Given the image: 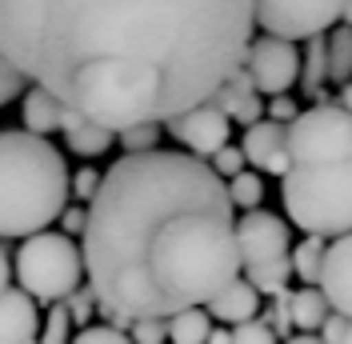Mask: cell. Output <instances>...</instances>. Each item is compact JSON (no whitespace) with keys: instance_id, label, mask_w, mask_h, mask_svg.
<instances>
[{"instance_id":"obj_9","label":"cell","mask_w":352,"mask_h":344,"mask_svg":"<svg viewBox=\"0 0 352 344\" xmlns=\"http://www.w3.org/2000/svg\"><path fill=\"white\" fill-rule=\"evenodd\" d=\"M244 68H248V76H252V85H256L261 96H276V92H288V88L296 85V76H300V52H296L292 41L264 32L261 41H248Z\"/></svg>"},{"instance_id":"obj_7","label":"cell","mask_w":352,"mask_h":344,"mask_svg":"<svg viewBox=\"0 0 352 344\" xmlns=\"http://www.w3.org/2000/svg\"><path fill=\"white\" fill-rule=\"evenodd\" d=\"M285 149L292 164H329L352 156V112L340 100H320L308 112H296L285 125Z\"/></svg>"},{"instance_id":"obj_33","label":"cell","mask_w":352,"mask_h":344,"mask_svg":"<svg viewBox=\"0 0 352 344\" xmlns=\"http://www.w3.org/2000/svg\"><path fill=\"white\" fill-rule=\"evenodd\" d=\"M96 189H100V172H96V169L72 172V196H76L80 204H88V200L96 196Z\"/></svg>"},{"instance_id":"obj_5","label":"cell","mask_w":352,"mask_h":344,"mask_svg":"<svg viewBox=\"0 0 352 344\" xmlns=\"http://www.w3.org/2000/svg\"><path fill=\"white\" fill-rule=\"evenodd\" d=\"M12 272L36 304H56L85 280V252L68 233L41 228L21 240L12 257Z\"/></svg>"},{"instance_id":"obj_18","label":"cell","mask_w":352,"mask_h":344,"mask_svg":"<svg viewBox=\"0 0 352 344\" xmlns=\"http://www.w3.org/2000/svg\"><path fill=\"white\" fill-rule=\"evenodd\" d=\"M288 308H292V328H300V332H320L324 316L332 312V304H329V297L320 292V284L296 288V292L288 297Z\"/></svg>"},{"instance_id":"obj_12","label":"cell","mask_w":352,"mask_h":344,"mask_svg":"<svg viewBox=\"0 0 352 344\" xmlns=\"http://www.w3.org/2000/svg\"><path fill=\"white\" fill-rule=\"evenodd\" d=\"M217 108H224L228 112V120L232 125H241V129H248V125H256L264 116V100H261V92H256V85H252V76H248V68H236L224 85L208 96Z\"/></svg>"},{"instance_id":"obj_15","label":"cell","mask_w":352,"mask_h":344,"mask_svg":"<svg viewBox=\"0 0 352 344\" xmlns=\"http://www.w3.org/2000/svg\"><path fill=\"white\" fill-rule=\"evenodd\" d=\"M60 132H65L68 149L76 152V156H100V152L112 149V140H116V132L104 129V125H96V120H88L85 112H76V108H60Z\"/></svg>"},{"instance_id":"obj_25","label":"cell","mask_w":352,"mask_h":344,"mask_svg":"<svg viewBox=\"0 0 352 344\" xmlns=\"http://www.w3.org/2000/svg\"><path fill=\"white\" fill-rule=\"evenodd\" d=\"M156 140H160V125H153V120L116 132V144L124 152H148V149H156Z\"/></svg>"},{"instance_id":"obj_38","label":"cell","mask_w":352,"mask_h":344,"mask_svg":"<svg viewBox=\"0 0 352 344\" xmlns=\"http://www.w3.org/2000/svg\"><path fill=\"white\" fill-rule=\"evenodd\" d=\"M12 284V257L4 252V244H0V292Z\"/></svg>"},{"instance_id":"obj_40","label":"cell","mask_w":352,"mask_h":344,"mask_svg":"<svg viewBox=\"0 0 352 344\" xmlns=\"http://www.w3.org/2000/svg\"><path fill=\"white\" fill-rule=\"evenodd\" d=\"M340 105L352 112V80H344V85H340Z\"/></svg>"},{"instance_id":"obj_21","label":"cell","mask_w":352,"mask_h":344,"mask_svg":"<svg viewBox=\"0 0 352 344\" xmlns=\"http://www.w3.org/2000/svg\"><path fill=\"white\" fill-rule=\"evenodd\" d=\"M329 80H352V24H332L329 32Z\"/></svg>"},{"instance_id":"obj_39","label":"cell","mask_w":352,"mask_h":344,"mask_svg":"<svg viewBox=\"0 0 352 344\" xmlns=\"http://www.w3.org/2000/svg\"><path fill=\"white\" fill-rule=\"evenodd\" d=\"M204 344H232V332H224V328H212Z\"/></svg>"},{"instance_id":"obj_27","label":"cell","mask_w":352,"mask_h":344,"mask_svg":"<svg viewBox=\"0 0 352 344\" xmlns=\"http://www.w3.org/2000/svg\"><path fill=\"white\" fill-rule=\"evenodd\" d=\"M65 308H68V316H72V328H85L88 316H92V308H96V292H92V284L88 288H72L65 297Z\"/></svg>"},{"instance_id":"obj_8","label":"cell","mask_w":352,"mask_h":344,"mask_svg":"<svg viewBox=\"0 0 352 344\" xmlns=\"http://www.w3.org/2000/svg\"><path fill=\"white\" fill-rule=\"evenodd\" d=\"M340 12L344 0H252L256 28L285 41H308L316 32H329Z\"/></svg>"},{"instance_id":"obj_13","label":"cell","mask_w":352,"mask_h":344,"mask_svg":"<svg viewBox=\"0 0 352 344\" xmlns=\"http://www.w3.org/2000/svg\"><path fill=\"white\" fill-rule=\"evenodd\" d=\"M36 301L8 284L0 292V344H28L36 336Z\"/></svg>"},{"instance_id":"obj_6","label":"cell","mask_w":352,"mask_h":344,"mask_svg":"<svg viewBox=\"0 0 352 344\" xmlns=\"http://www.w3.org/2000/svg\"><path fill=\"white\" fill-rule=\"evenodd\" d=\"M236 244H241L244 277L261 288V297L285 288L292 277V248H288V224L276 213H264L261 204L236 220Z\"/></svg>"},{"instance_id":"obj_19","label":"cell","mask_w":352,"mask_h":344,"mask_svg":"<svg viewBox=\"0 0 352 344\" xmlns=\"http://www.w3.org/2000/svg\"><path fill=\"white\" fill-rule=\"evenodd\" d=\"M212 332V316L204 304H188L168 316V341L173 344H204Z\"/></svg>"},{"instance_id":"obj_31","label":"cell","mask_w":352,"mask_h":344,"mask_svg":"<svg viewBox=\"0 0 352 344\" xmlns=\"http://www.w3.org/2000/svg\"><path fill=\"white\" fill-rule=\"evenodd\" d=\"M272 297H276V301L268 308V324H272L276 336H288V332H292V308H288V297H292V292H288V288H276Z\"/></svg>"},{"instance_id":"obj_35","label":"cell","mask_w":352,"mask_h":344,"mask_svg":"<svg viewBox=\"0 0 352 344\" xmlns=\"http://www.w3.org/2000/svg\"><path fill=\"white\" fill-rule=\"evenodd\" d=\"M349 321H352V316H344V312H336V308H332L329 316H324V324H320V341H324V344H340V341H344Z\"/></svg>"},{"instance_id":"obj_41","label":"cell","mask_w":352,"mask_h":344,"mask_svg":"<svg viewBox=\"0 0 352 344\" xmlns=\"http://www.w3.org/2000/svg\"><path fill=\"white\" fill-rule=\"evenodd\" d=\"M288 344H324V341H320V336H312V332H305V336H292Z\"/></svg>"},{"instance_id":"obj_10","label":"cell","mask_w":352,"mask_h":344,"mask_svg":"<svg viewBox=\"0 0 352 344\" xmlns=\"http://www.w3.org/2000/svg\"><path fill=\"white\" fill-rule=\"evenodd\" d=\"M164 125L173 132V140H180L192 156H212L220 144H228V129H232L228 112L217 108L212 100H200V105L184 108V112H176L173 120H164Z\"/></svg>"},{"instance_id":"obj_17","label":"cell","mask_w":352,"mask_h":344,"mask_svg":"<svg viewBox=\"0 0 352 344\" xmlns=\"http://www.w3.org/2000/svg\"><path fill=\"white\" fill-rule=\"evenodd\" d=\"M285 144V125L280 120H272V116H261L256 125H248L244 129V160L252 164V169H264V160L272 156V152Z\"/></svg>"},{"instance_id":"obj_30","label":"cell","mask_w":352,"mask_h":344,"mask_svg":"<svg viewBox=\"0 0 352 344\" xmlns=\"http://www.w3.org/2000/svg\"><path fill=\"white\" fill-rule=\"evenodd\" d=\"M68 344H132V336H124V328H116V324H100V328H80L76 332V341Z\"/></svg>"},{"instance_id":"obj_16","label":"cell","mask_w":352,"mask_h":344,"mask_svg":"<svg viewBox=\"0 0 352 344\" xmlns=\"http://www.w3.org/2000/svg\"><path fill=\"white\" fill-rule=\"evenodd\" d=\"M60 100L48 92V88L32 85L28 92H24V129L28 132H41V136H48V132H60Z\"/></svg>"},{"instance_id":"obj_23","label":"cell","mask_w":352,"mask_h":344,"mask_svg":"<svg viewBox=\"0 0 352 344\" xmlns=\"http://www.w3.org/2000/svg\"><path fill=\"white\" fill-rule=\"evenodd\" d=\"M228 200L241 208V213H248V208H256L264 200V184L256 172H236V176H228Z\"/></svg>"},{"instance_id":"obj_26","label":"cell","mask_w":352,"mask_h":344,"mask_svg":"<svg viewBox=\"0 0 352 344\" xmlns=\"http://www.w3.org/2000/svg\"><path fill=\"white\" fill-rule=\"evenodd\" d=\"M24 85H28V76H24L21 68L8 61V52L0 48V108L8 105V100H16L24 92Z\"/></svg>"},{"instance_id":"obj_1","label":"cell","mask_w":352,"mask_h":344,"mask_svg":"<svg viewBox=\"0 0 352 344\" xmlns=\"http://www.w3.org/2000/svg\"><path fill=\"white\" fill-rule=\"evenodd\" d=\"M252 28V0H0L8 61L112 132L208 100Z\"/></svg>"},{"instance_id":"obj_20","label":"cell","mask_w":352,"mask_h":344,"mask_svg":"<svg viewBox=\"0 0 352 344\" xmlns=\"http://www.w3.org/2000/svg\"><path fill=\"white\" fill-rule=\"evenodd\" d=\"M300 88H305V96H320V88L329 80V36L324 32H316V36H308V52L305 61H300Z\"/></svg>"},{"instance_id":"obj_4","label":"cell","mask_w":352,"mask_h":344,"mask_svg":"<svg viewBox=\"0 0 352 344\" xmlns=\"http://www.w3.org/2000/svg\"><path fill=\"white\" fill-rule=\"evenodd\" d=\"M288 220L316 237L352 233V156L329 164H292L280 176Z\"/></svg>"},{"instance_id":"obj_32","label":"cell","mask_w":352,"mask_h":344,"mask_svg":"<svg viewBox=\"0 0 352 344\" xmlns=\"http://www.w3.org/2000/svg\"><path fill=\"white\" fill-rule=\"evenodd\" d=\"M208 164H212L220 176H236L248 160H244V149H236V144H220V149L208 156Z\"/></svg>"},{"instance_id":"obj_3","label":"cell","mask_w":352,"mask_h":344,"mask_svg":"<svg viewBox=\"0 0 352 344\" xmlns=\"http://www.w3.org/2000/svg\"><path fill=\"white\" fill-rule=\"evenodd\" d=\"M72 196L65 156L28 129H0V237L21 240L48 228Z\"/></svg>"},{"instance_id":"obj_14","label":"cell","mask_w":352,"mask_h":344,"mask_svg":"<svg viewBox=\"0 0 352 344\" xmlns=\"http://www.w3.org/2000/svg\"><path fill=\"white\" fill-rule=\"evenodd\" d=\"M208 312L217 316L220 324H241V321H252L261 312V288L252 284L248 277H236L220 288L217 297L208 301Z\"/></svg>"},{"instance_id":"obj_36","label":"cell","mask_w":352,"mask_h":344,"mask_svg":"<svg viewBox=\"0 0 352 344\" xmlns=\"http://www.w3.org/2000/svg\"><path fill=\"white\" fill-rule=\"evenodd\" d=\"M296 112H300V108L292 105V96H285V92H276V96L264 105V116H272V120H280V125H288Z\"/></svg>"},{"instance_id":"obj_43","label":"cell","mask_w":352,"mask_h":344,"mask_svg":"<svg viewBox=\"0 0 352 344\" xmlns=\"http://www.w3.org/2000/svg\"><path fill=\"white\" fill-rule=\"evenodd\" d=\"M340 344H352V321H349V328H344V341Z\"/></svg>"},{"instance_id":"obj_11","label":"cell","mask_w":352,"mask_h":344,"mask_svg":"<svg viewBox=\"0 0 352 344\" xmlns=\"http://www.w3.org/2000/svg\"><path fill=\"white\" fill-rule=\"evenodd\" d=\"M320 292L329 297L336 312L352 316V233L332 237L324 248V268H320Z\"/></svg>"},{"instance_id":"obj_34","label":"cell","mask_w":352,"mask_h":344,"mask_svg":"<svg viewBox=\"0 0 352 344\" xmlns=\"http://www.w3.org/2000/svg\"><path fill=\"white\" fill-rule=\"evenodd\" d=\"M56 220H60V233H68V237H85L88 208L85 204H65V213L56 216Z\"/></svg>"},{"instance_id":"obj_42","label":"cell","mask_w":352,"mask_h":344,"mask_svg":"<svg viewBox=\"0 0 352 344\" xmlns=\"http://www.w3.org/2000/svg\"><path fill=\"white\" fill-rule=\"evenodd\" d=\"M340 21L352 24V0H344V12H340Z\"/></svg>"},{"instance_id":"obj_29","label":"cell","mask_w":352,"mask_h":344,"mask_svg":"<svg viewBox=\"0 0 352 344\" xmlns=\"http://www.w3.org/2000/svg\"><path fill=\"white\" fill-rule=\"evenodd\" d=\"M232 344H276V332H272V324L252 316V321L232 324Z\"/></svg>"},{"instance_id":"obj_37","label":"cell","mask_w":352,"mask_h":344,"mask_svg":"<svg viewBox=\"0 0 352 344\" xmlns=\"http://www.w3.org/2000/svg\"><path fill=\"white\" fill-rule=\"evenodd\" d=\"M288 169H292V156H288V149L280 144V149H276L272 156H268V160H264V169H261V172H272V176H285Z\"/></svg>"},{"instance_id":"obj_28","label":"cell","mask_w":352,"mask_h":344,"mask_svg":"<svg viewBox=\"0 0 352 344\" xmlns=\"http://www.w3.org/2000/svg\"><path fill=\"white\" fill-rule=\"evenodd\" d=\"M132 344H164L168 341V316H140L132 321Z\"/></svg>"},{"instance_id":"obj_24","label":"cell","mask_w":352,"mask_h":344,"mask_svg":"<svg viewBox=\"0 0 352 344\" xmlns=\"http://www.w3.org/2000/svg\"><path fill=\"white\" fill-rule=\"evenodd\" d=\"M68 332H72V316H68L65 301L48 304V321H44V332L32 336L28 344H68Z\"/></svg>"},{"instance_id":"obj_2","label":"cell","mask_w":352,"mask_h":344,"mask_svg":"<svg viewBox=\"0 0 352 344\" xmlns=\"http://www.w3.org/2000/svg\"><path fill=\"white\" fill-rule=\"evenodd\" d=\"M85 277L96 304L124 316H173L241 277L236 204L192 152H124L88 200Z\"/></svg>"},{"instance_id":"obj_22","label":"cell","mask_w":352,"mask_h":344,"mask_svg":"<svg viewBox=\"0 0 352 344\" xmlns=\"http://www.w3.org/2000/svg\"><path fill=\"white\" fill-rule=\"evenodd\" d=\"M324 237L308 233V240H300L292 248V277H300L305 284H320V268H324Z\"/></svg>"}]
</instances>
